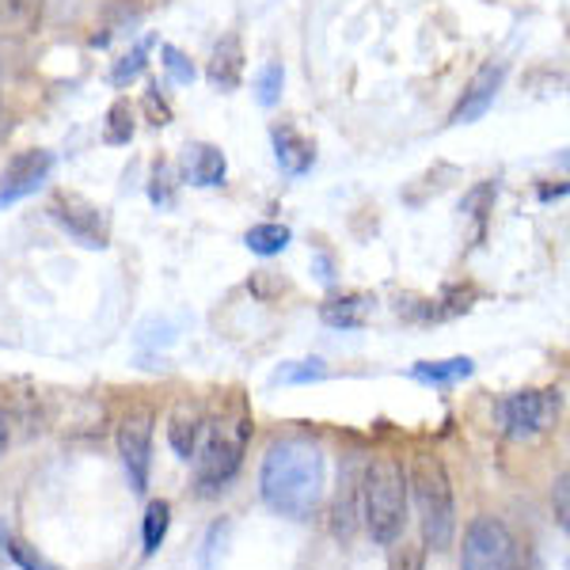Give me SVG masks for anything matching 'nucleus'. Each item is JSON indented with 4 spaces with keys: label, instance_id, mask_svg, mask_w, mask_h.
I'll use <instances>...</instances> for the list:
<instances>
[{
    "label": "nucleus",
    "instance_id": "obj_10",
    "mask_svg": "<svg viewBox=\"0 0 570 570\" xmlns=\"http://www.w3.org/2000/svg\"><path fill=\"white\" fill-rule=\"evenodd\" d=\"M502 80H505V66H502V61H487L483 69H475V77L468 80L464 96L456 99V107H453V115H449V122H453V126L480 122L487 110L494 107V99H499Z\"/></svg>",
    "mask_w": 570,
    "mask_h": 570
},
{
    "label": "nucleus",
    "instance_id": "obj_3",
    "mask_svg": "<svg viewBox=\"0 0 570 570\" xmlns=\"http://www.w3.org/2000/svg\"><path fill=\"white\" fill-rule=\"evenodd\" d=\"M357 494H362V518L373 544L389 548L392 540H400L407 525V468L400 456H373L362 468Z\"/></svg>",
    "mask_w": 570,
    "mask_h": 570
},
{
    "label": "nucleus",
    "instance_id": "obj_27",
    "mask_svg": "<svg viewBox=\"0 0 570 570\" xmlns=\"http://www.w3.org/2000/svg\"><path fill=\"white\" fill-rule=\"evenodd\" d=\"M389 570H426V548L411 544V540H392Z\"/></svg>",
    "mask_w": 570,
    "mask_h": 570
},
{
    "label": "nucleus",
    "instance_id": "obj_28",
    "mask_svg": "<svg viewBox=\"0 0 570 570\" xmlns=\"http://www.w3.org/2000/svg\"><path fill=\"white\" fill-rule=\"evenodd\" d=\"M494 198H499V187H494L491 179H487V183H475V187L464 195V206H461V209H464L468 217L483 220V217L494 209Z\"/></svg>",
    "mask_w": 570,
    "mask_h": 570
},
{
    "label": "nucleus",
    "instance_id": "obj_29",
    "mask_svg": "<svg viewBox=\"0 0 570 570\" xmlns=\"http://www.w3.org/2000/svg\"><path fill=\"white\" fill-rule=\"evenodd\" d=\"M160 58H164V69L171 72V80H176V85H195L198 72H195V66H190V58L179 50V46L164 42V46H160Z\"/></svg>",
    "mask_w": 570,
    "mask_h": 570
},
{
    "label": "nucleus",
    "instance_id": "obj_17",
    "mask_svg": "<svg viewBox=\"0 0 570 570\" xmlns=\"http://www.w3.org/2000/svg\"><path fill=\"white\" fill-rule=\"evenodd\" d=\"M475 373L472 357H445V362H415L411 365V376L430 389H453V384L468 381Z\"/></svg>",
    "mask_w": 570,
    "mask_h": 570
},
{
    "label": "nucleus",
    "instance_id": "obj_35",
    "mask_svg": "<svg viewBox=\"0 0 570 570\" xmlns=\"http://www.w3.org/2000/svg\"><path fill=\"white\" fill-rule=\"evenodd\" d=\"M529 570H544V567H540V563H537V559H532V563H529Z\"/></svg>",
    "mask_w": 570,
    "mask_h": 570
},
{
    "label": "nucleus",
    "instance_id": "obj_11",
    "mask_svg": "<svg viewBox=\"0 0 570 570\" xmlns=\"http://www.w3.org/2000/svg\"><path fill=\"white\" fill-rule=\"evenodd\" d=\"M202 430H206V407H202L198 400H190V395L176 400V407H171V415H168V445L179 461H195Z\"/></svg>",
    "mask_w": 570,
    "mask_h": 570
},
{
    "label": "nucleus",
    "instance_id": "obj_30",
    "mask_svg": "<svg viewBox=\"0 0 570 570\" xmlns=\"http://www.w3.org/2000/svg\"><path fill=\"white\" fill-rule=\"evenodd\" d=\"M225 540H228V521H217V525H209L206 540H202L198 570H217V559H220V551H225Z\"/></svg>",
    "mask_w": 570,
    "mask_h": 570
},
{
    "label": "nucleus",
    "instance_id": "obj_1",
    "mask_svg": "<svg viewBox=\"0 0 570 570\" xmlns=\"http://www.w3.org/2000/svg\"><path fill=\"white\" fill-rule=\"evenodd\" d=\"M327 461L324 449L308 438H282L266 449L259 468V494L274 513L308 521L324 502Z\"/></svg>",
    "mask_w": 570,
    "mask_h": 570
},
{
    "label": "nucleus",
    "instance_id": "obj_20",
    "mask_svg": "<svg viewBox=\"0 0 570 570\" xmlns=\"http://www.w3.org/2000/svg\"><path fill=\"white\" fill-rule=\"evenodd\" d=\"M168 529H171V505L164 499H156L145 505V518H141V548L145 556H156L168 540Z\"/></svg>",
    "mask_w": 570,
    "mask_h": 570
},
{
    "label": "nucleus",
    "instance_id": "obj_8",
    "mask_svg": "<svg viewBox=\"0 0 570 570\" xmlns=\"http://www.w3.org/2000/svg\"><path fill=\"white\" fill-rule=\"evenodd\" d=\"M461 570H521L518 563V540L505 529L502 518L480 513L468 521L464 548H461Z\"/></svg>",
    "mask_w": 570,
    "mask_h": 570
},
{
    "label": "nucleus",
    "instance_id": "obj_26",
    "mask_svg": "<svg viewBox=\"0 0 570 570\" xmlns=\"http://www.w3.org/2000/svg\"><path fill=\"white\" fill-rule=\"evenodd\" d=\"M145 58H149V42L134 46V50L126 53V58L115 61V69H110V85H115V88H130L134 80L145 72Z\"/></svg>",
    "mask_w": 570,
    "mask_h": 570
},
{
    "label": "nucleus",
    "instance_id": "obj_4",
    "mask_svg": "<svg viewBox=\"0 0 570 570\" xmlns=\"http://www.w3.org/2000/svg\"><path fill=\"white\" fill-rule=\"evenodd\" d=\"M407 499L419 505L422 548L445 551L456 540V494L445 464L434 453H415L407 464Z\"/></svg>",
    "mask_w": 570,
    "mask_h": 570
},
{
    "label": "nucleus",
    "instance_id": "obj_24",
    "mask_svg": "<svg viewBox=\"0 0 570 570\" xmlns=\"http://www.w3.org/2000/svg\"><path fill=\"white\" fill-rule=\"evenodd\" d=\"M327 376V362L320 357H305V362H285L278 373H274V384H316Z\"/></svg>",
    "mask_w": 570,
    "mask_h": 570
},
{
    "label": "nucleus",
    "instance_id": "obj_23",
    "mask_svg": "<svg viewBox=\"0 0 570 570\" xmlns=\"http://www.w3.org/2000/svg\"><path fill=\"white\" fill-rule=\"evenodd\" d=\"M176 168H171L168 160H156L153 164V179H149V202L153 206H160V209H171L176 206Z\"/></svg>",
    "mask_w": 570,
    "mask_h": 570
},
{
    "label": "nucleus",
    "instance_id": "obj_12",
    "mask_svg": "<svg viewBox=\"0 0 570 570\" xmlns=\"http://www.w3.org/2000/svg\"><path fill=\"white\" fill-rule=\"evenodd\" d=\"M357 464H346L343 475H338V491H335V505H331V532L335 540H351L357 529V518H362V494H357Z\"/></svg>",
    "mask_w": 570,
    "mask_h": 570
},
{
    "label": "nucleus",
    "instance_id": "obj_21",
    "mask_svg": "<svg viewBox=\"0 0 570 570\" xmlns=\"http://www.w3.org/2000/svg\"><path fill=\"white\" fill-rule=\"evenodd\" d=\"M137 130V110L130 107V99H115L104 115V145H130Z\"/></svg>",
    "mask_w": 570,
    "mask_h": 570
},
{
    "label": "nucleus",
    "instance_id": "obj_14",
    "mask_svg": "<svg viewBox=\"0 0 570 570\" xmlns=\"http://www.w3.org/2000/svg\"><path fill=\"white\" fill-rule=\"evenodd\" d=\"M228 176V160L225 153L217 149V145H187V153H183V179L190 183V187H220Z\"/></svg>",
    "mask_w": 570,
    "mask_h": 570
},
{
    "label": "nucleus",
    "instance_id": "obj_15",
    "mask_svg": "<svg viewBox=\"0 0 570 570\" xmlns=\"http://www.w3.org/2000/svg\"><path fill=\"white\" fill-rule=\"evenodd\" d=\"M271 141H274V156H278V168L285 176H305L312 164H316V145L301 130H293L289 122L274 126Z\"/></svg>",
    "mask_w": 570,
    "mask_h": 570
},
{
    "label": "nucleus",
    "instance_id": "obj_7",
    "mask_svg": "<svg viewBox=\"0 0 570 570\" xmlns=\"http://www.w3.org/2000/svg\"><path fill=\"white\" fill-rule=\"evenodd\" d=\"M153 426H156V411L149 403H134L115 430V445L126 468V483L134 494L149 491V475H153Z\"/></svg>",
    "mask_w": 570,
    "mask_h": 570
},
{
    "label": "nucleus",
    "instance_id": "obj_6",
    "mask_svg": "<svg viewBox=\"0 0 570 570\" xmlns=\"http://www.w3.org/2000/svg\"><path fill=\"white\" fill-rule=\"evenodd\" d=\"M53 225L77 240L88 252H107L110 247V217L104 206H96L91 198L77 195V190H53L50 206H46Z\"/></svg>",
    "mask_w": 570,
    "mask_h": 570
},
{
    "label": "nucleus",
    "instance_id": "obj_25",
    "mask_svg": "<svg viewBox=\"0 0 570 570\" xmlns=\"http://www.w3.org/2000/svg\"><path fill=\"white\" fill-rule=\"evenodd\" d=\"M282 88H285L282 61H266V66L255 72V99H259L263 107H274L282 99Z\"/></svg>",
    "mask_w": 570,
    "mask_h": 570
},
{
    "label": "nucleus",
    "instance_id": "obj_5",
    "mask_svg": "<svg viewBox=\"0 0 570 570\" xmlns=\"http://www.w3.org/2000/svg\"><path fill=\"white\" fill-rule=\"evenodd\" d=\"M559 407H563V392L559 389H544V392L525 389L499 400L494 415H499V430L510 441H532L556 426Z\"/></svg>",
    "mask_w": 570,
    "mask_h": 570
},
{
    "label": "nucleus",
    "instance_id": "obj_34",
    "mask_svg": "<svg viewBox=\"0 0 570 570\" xmlns=\"http://www.w3.org/2000/svg\"><path fill=\"white\" fill-rule=\"evenodd\" d=\"M0 134H4V99H0Z\"/></svg>",
    "mask_w": 570,
    "mask_h": 570
},
{
    "label": "nucleus",
    "instance_id": "obj_9",
    "mask_svg": "<svg viewBox=\"0 0 570 570\" xmlns=\"http://www.w3.org/2000/svg\"><path fill=\"white\" fill-rule=\"evenodd\" d=\"M50 171H53V153H46V149L16 153L12 160L4 164V171H0V209L35 195V190L50 179Z\"/></svg>",
    "mask_w": 570,
    "mask_h": 570
},
{
    "label": "nucleus",
    "instance_id": "obj_31",
    "mask_svg": "<svg viewBox=\"0 0 570 570\" xmlns=\"http://www.w3.org/2000/svg\"><path fill=\"white\" fill-rule=\"evenodd\" d=\"M551 510H556V525L559 529H570V480H567V472H559V480H556V491H551Z\"/></svg>",
    "mask_w": 570,
    "mask_h": 570
},
{
    "label": "nucleus",
    "instance_id": "obj_13",
    "mask_svg": "<svg viewBox=\"0 0 570 570\" xmlns=\"http://www.w3.org/2000/svg\"><path fill=\"white\" fill-rule=\"evenodd\" d=\"M206 80L217 91H236L244 85V42L240 35H225L214 53H209V66H206Z\"/></svg>",
    "mask_w": 570,
    "mask_h": 570
},
{
    "label": "nucleus",
    "instance_id": "obj_22",
    "mask_svg": "<svg viewBox=\"0 0 570 570\" xmlns=\"http://www.w3.org/2000/svg\"><path fill=\"white\" fill-rule=\"evenodd\" d=\"M42 8L46 0H0V20L20 35H35L42 27Z\"/></svg>",
    "mask_w": 570,
    "mask_h": 570
},
{
    "label": "nucleus",
    "instance_id": "obj_2",
    "mask_svg": "<svg viewBox=\"0 0 570 570\" xmlns=\"http://www.w3.org/2000/svg\"><path fill=\"white\" fill-rule=\"evenodd\" d=\"M252 430L255 419L244 392L220 395L217 411H206V430H202V441L195 449V491L202 499H217L240 475Z\"/></svg>",
    "mask_w": 570,
    "mask_h": 570
},
{
    "label": "nucleus",
    "instance_id": "obj_18",
    "mask_svg": "<svg viewBox=\"0 0 570 570\" xmlns=\"http://www.w3.org/2000/svg\"><path fill=\"white\" fill-rule=\"evenodd\" d=\"M289 240H293V233H289V225H282V220H263V225H252L244 233L247 252L263 255V259H271V255H282L285 247H289Z\"/></svg>",
    "mask_w": 570,
    "mask_h": 570
},
{
    "label": "nucleus",
    "instance_id": "obj_33",
    "mask_svg": "<svg viewBox=\"0 0 570 570\" xmlns=\"http://www.w3.org/2000/svg\"><path fill=\"white\" fill-rule=\"evenodd\" d=\"M8 445H12V419H8V411L0 407V456L8 453Z\"/></svg>",
    "mask_w": 570,
    "mask_h": 570
},
{
    "label": "nucleus",
    "instance_id": "obj_19",
    "mask_svg": "<svg viewBox=\"0 0 570 570\" xmlns=\"http://www.w3.org/2000/svg\"><path fill=\"white\" fill-rule=\"evenodd\" d=\"M0 556L12 559V563L20 567V570H61L58 563H50L46 556H39V548H31L27 540L16 537V532L8 529L4 521H0Z\"/></svg>",
    "mask_w": 570,
    "mask_h": 570
},
{
    "label": "nucleus",
    "instance_id": "obj_32",
    "mask_svg": "<svg viewBox=\"0 0 570 570\" xmlns=\"http://www.w3.org/2000/svg\"><path fill=\"white\" fill-rule=\"evenodd\" d=\"M145 115H149L153 126H168L171 122V107H168V99L160 96V85H153L149 91H145Z\"/></svg>",
    "mask_w": 570,
    "mask_h": 570
},
{
    "label": "nucleus",
    "instance_id": "obj_16",
    "mask_svg": "<svg viewBox=\"0 0 570 570\" xmlns=\"http://www.w3.org/2000/svg\"><path fill=\"white\" fill-rule=\"evenodd\" d=\"M373 316V297L365 293H343V297H331L320 305V320L335 331H362Z\"/></svg>",
    "mask_w": 570,
    "mask_h": 570
}]
</instances>
